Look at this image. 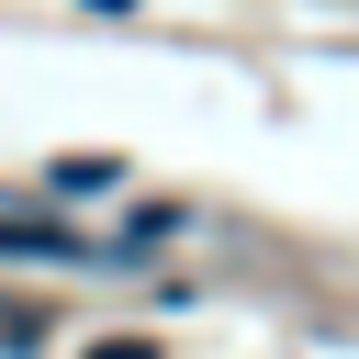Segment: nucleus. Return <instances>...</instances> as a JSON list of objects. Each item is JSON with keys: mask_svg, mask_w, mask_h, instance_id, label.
Returning a JSON list of instances; mask_svg holds the SVG:
<instances>
[{"mask_svg": "<svg viewBox=\"0 0 359 359\" xmlns=\"http://www.w3.org/2000/svg\"><path fill=\"white\" fill-rule=\"evenodd\" d=\"M0 258H123V247H90V236H67V224H45V213H11V202H0Z\"/></svg>", "mask_w": 359, "mask_h": 359, "instance_id": "obj_1", "label": "nucleus"}, {"mask_svg": "<svg viewBox=\"0 0 359 359\" xmlns=\"http://www.w3.org/2000/svg\"><path fill=\"white\" fill-rule=\"evenodd\" d=\"M101 11H123V0H101Z\"/></svg>", "mask_w": 359, "mask_h": 359, "instance_id": "obj_3", "label": "nucleus"}, {"mask_svg": "<svg viewBox=\"0 0 359 359\" xmlns=\"http://www.w3.org/2000/svg\"><path fill=\"white\" fill-rule=\"evenodd\" d=\"M90 359H157V337H101Z\"/></svg>", "mask_w": 359, "mask_h": 359, "instance_id": "obj_2", "label": "nucleus"}]
</instances>
